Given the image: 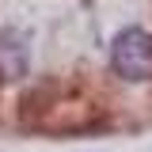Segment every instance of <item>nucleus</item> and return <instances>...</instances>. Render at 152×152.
<instances>
[{"mask_svg":"<svg viewBox=\"0 0 152 152\" xmlns=\"http://www.w3.org/2000/svg\"><path fill=\"white\" fill-rule=\"evenodd\" d=\"M110 61H114V72L141 84L152 76V34L141 31V27H126L118 31L114 38V50H110Z\"/></svg>","mask_w":152,"mask_h":152,"instance_id":"nucleus-1","label":"nucleus"}]
</instances>
